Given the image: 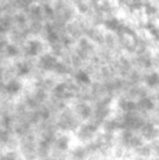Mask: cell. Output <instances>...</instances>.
<instances>
[{"label":"cell","mask_w":159,"mask_h":160,"mask_svg":"<svg viewBox=\"0 0 159 160\" xmlns=\"http://www.w3.org/2000/svg\"><path fill=\"white\" fill-rule=\"evenodd\" d=\"M106 28L104 26H91L85 32V36L92 40L96 46H102L105 42Z\"/></svg>","instance_id":"obj_1"},{"label":"cell","mask_w":159,"mask_h":160,"mask_svg":"<svg viewBox=\"0 0 159 160\" xmlns=\"http://www.w3.org/2000/svg\"><path fill=\"white\" fill-rule=\"evenodd\" d=\"M66 31H67V33H68L72 38H74L77 42L81 37L85 36L84 28H83L82 25H81L79 22L74 19L69 21L68 23L66 24Z\"/></svg>","instance_id":"obj_2"},{"label":"cell","mask_w":159,"mask_h":160,"mask_svg":"<svg viewBox=\"0 0 159 160\" xmlns=\"http://www.w3.org/2000/svg\"><path fill=\"white\" fill-rule=\"evenodd\" d=\"M91 156L87 150L86 146L84 145H77L71 149L69 154V159L70 160H86Z\"/></svg>","instance_id":"obj_3"},{"label":"cell","mask_w":159,"mask_h":160,"mask_svg":"<svg viewBox=\"0 0 159 160\" xmlns=\"http://www.w3.org/2000/svg\"><path fill=\"white\" fill-rule=\"evenodd\" d=\"M74 7L77 12L82 15H85L92 9V4L89 0H79V1L75 2Z\"/></svg>","instance_id":"obj_4"}]
</instances>
